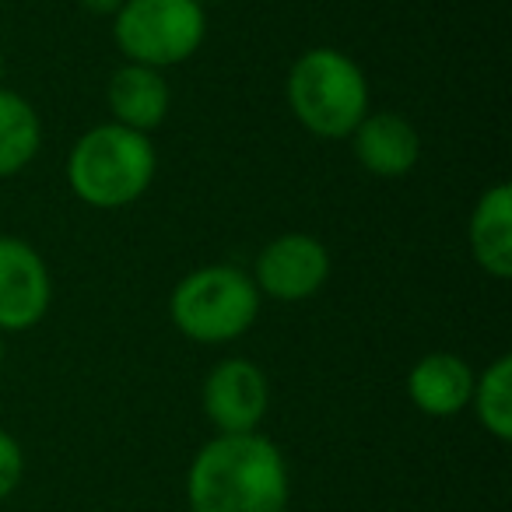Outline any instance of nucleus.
I'll list each match as a JSON object with an SVG mask.
<instances>
[{
  "mask_svg": "<svg viewBox=\"0 0 512 512\" xmlns=\"http://www.w3.org/2000/svg\"><path fill=\"white\" fill-rule=\"evenodd\" d=\"M292 474L264 432L214 435L186 467L190 512H288Z\"/></svg>",
  "mask_w": 512,
  "mask_h": 512,
  "instance_id": "1",
  "label": "nucleus"
},
{
  "mask_svg": "<svg viewBox=\"0 0 512 512\" xmlns=\"http://www.w3.org/2000/svg\"><path fill=\"white\" fill-rule=\"evenodd\" d=\"M158 151L148 134L120 123H99L74 141L67 155V186L81 204L95 211H120L151 190Z\"/></svg>",
  "mask_w": 512,
  "mask_h": 512,
  "instance_id": "2",
  "label": "nucleus"
},
{
  "mask_svg": "<svg viewBox=\"0 0 512 512\" xmlns=\"http://www.w3.org/2000/svg\"><path fill=\"white\" fill-rule=\"evenodd\" d=\"M285 99L302 130L320 141H344L372 109L362 64L337 46H313L288 67Z\"/></svg>",
  "mask_w": 512,
  "mask_h": 512,
  "instance_id": "3",
  "label": "nucleus"
},
{
  "mask_svg": "<svg viewBox=\"0 0 512 512\" xmlns=\"http://www.w3.org/2000/svg\"><path fill=\"white\" fill-rule=\"evenodd\" d=\"M260 292L249 271L232 264H207L183 274L169 295V320L186 341L221 348L253 330L260 320Z\"/></svg>",
  "mask_w": 512,
  "mask_h": 512,
  "instance_id": "4",
  "label": "nucleus"
},
{
  "mask_svg": "<svg viewBox=\"0 0 512 512\" xmlns=\"http://www.w3.org/2000/svg\"><path fill=\"white\" fill-rule=\"evenodd\" d=\"M207 11L197 0H123L113 15V43L127 64L169 71L200 53Z\"/></svg>",
  "mask_w": 512,
  "mask_h": 512,
  "instance_id": "5",
  "label": "nucleus"
},
{
  "mask_svg": "<svg viewBox=\"0 0 512 512\" xmlns=\"http://www.w3.org/2000/svg\"><path fill=\"white\" fill-rule=\"evenodd\" d=\"M330 249L323 239L309 232H285L274 235L260 253L249 271L260 299L274 302H306L330 281Z\"/></svg>",
  "mask_w": 512,
  "mask_h": 512,
  "instance_id": "6",
  "label": "nucleus"
},
{
  "mask_svg": "<svg viewBox=\"0 0 512 512\" xmlns=\"http://www.w3.org/2000/svg\"><path fill=\"white\" fill-rule=\"evenodd\" d=\"M200 407H204V418L211 421L218 435L260 432L267 411H271L267 372L249 358H221L204 376Z\"/></svg>",
  "mask_w": 512,
  "mask_h": 512,
  "instance_id": "7",
  "label": "nucleus"
},
{
  "mask_svg": "<svg viewBox=\"0 0 512 512\" xmlns=\"http://www.w3.org/2000/svg\"><path fill=\"white\" fill-rule=\"evenodd\" d=\"M53 306V274L22 235H0V334L39 327Z\"/></svg>",
  "mask_w": 512,
  "mask_h": 512,
  "instance_id": "8",
  "label": "nucleus"
},
{
  "mask_svg": "<svg viewBox=\"0 0 512 512\" xmlns=\"http://www.w3.org/2000/svg\"><path fill=\"white\" fill-rule=\"evenodd\" d=\"M348 141L355 151V162L379 179H404L421 162L418 127L390 109H369L365 120L351 130Z\"/></svg>",
  "mask_w": 512,
  "mask_h": 512,
  "instance_id": "9",
  "label": "nucleus"
},
{
  "mask_svg": "<svg viewBox=\"0 0 512 512\" xmlns=\"http://www.w3.org/2000/svg\"><path fill=\"white\" fill-rule=\"evenodd\" d=\"M106 106L113 123L151 137V130H158L169 120L172 85L165 78V71L141 67V64H123L116 67L106 85Z\"/></svg>",
  "mask_w": 512,
  "mask_h": 512,
  "instance_id": "10",
  "label": "nucleus"
},
{
  "mask_svg": "<svg viewBox=\"0 0 512 512\" xmlns=\"http://www.w3.org/2000/svg\"><path fill=\"white\" fill-rule=\"evenodd\" d=\"M477 372L453 351H428L407 372V397L428 418H456L470 407Z\"/></svg>",
  "mask_w": 512,
  "mask_h": 512,
  "instance_id": "11",
  "label": "nucleus"
},
{
  "mask_svg": "<svg viewBox=\"0 0 512 512\" xmlns=\"http://www.w3.org/2000/svg\"><path fill=\"white\" fill-rule=\"evenodd\" d=\"M467 246L488 278H512V186L491 183L474 200L467 221Z\"/></svg>",
  "mask_w": 512,
  "mask_h": 512,
  "instance_id": "12",
  "label": "nucleus"
},
{
  "mask_svg": "<svg viewBox=\"0 0 512 512\" xmlns=\"http://www.w3.org/2000/svg\"><path fill=\"white\" fill-rule=\"evenodd\" d=\"M43 151V120L22 92L0 88V179H15Z\"/></svg>",
  "mask_w": 512,
  "mask_h": 512,
  "instance_id": "13",
  "label": "nucleus"
},
{
  "mask_svg": "<svg viewBox=\"0 0 512 512\" xmlns=\"http://www.w3.org/2000/svg\"><path fill=\"white\" fill-rule=\"evenodd\" d=\"M470 411L495 442L512 439V355H498L474 376Z\"/></svg>",
  "mask_w": 512,
  "mask_h": 512,
  "instance_id": "14",
  "label": "nucleus"
},
{
  "mask_svg": "<svg viewBox=\"0 0 512 512\" xmlns=\"http://www.w3.org/2000/svg\"><path fill=\"white\" fill-rule=\"evenodd\" d=\"M25 477V449L8 428H0V505L18 491Z\"/></svg>",
  "mask_w": 512,
  "mask_h": 512,
  "instance_id": "15",
  "label": "nucleus"
},
{
  "mask_svg": "<svg viewBox=\"0 0 512 512\" xmlns=\"http://www.w3.org/2000/svg\"><path fill=\"white\" fill-rule=\"evenodd\" d=\"M78 8H81V11H88V15L113 18L116 11L123 8V0H78Z\"/></svg>",
  "mask_w": 512,
  "mask_h": 512,
  "instance_id": "16",
  "label": "nucleus"
},
{
  "mask_svg": "<svg viewBox=\"0 0 512 512\" xmlns=\"http://www.w3.org/2000/svg\"><path fill=\"white\" fill-rule=\"evenodd\" d=\"M4 362H8V337L0 334V372H4Z\"/></svg>",
  "mask_w": 512,
  "mask_h": 512,
  "instance_id": "17",
  "label": "nucleus"
},
{
  "mask_svg": "<svg viewBox=\"0 0 512 512\" xmlns=\"http://www.w3.org/2000/svg\"><path fill=\"white\" fill-rule=\"evenodd\" d=\"M4 74H8V57H4V46H0V88H4Z\"/></svg>",
  "mask_w": 512,
  "mask_h": 512,
  "instance_id": "18",
  "label": "nucleus"
},
{
  "mask_svg": "<svg viewBox=\"0 0 512 512\" xmlns=\"http://www.w3.org/2000/svg\"><path fill=\"white\" fill-rule=\"evenodd\" d=\"M197 4H200V8L207 11V8H211V4H221V0H197Z\"/></svg>",
  "mask_w": 512,
  "mask_h": 512,
  "instance_id": "19",
  "label": "nucleus"
}]
</instances>
